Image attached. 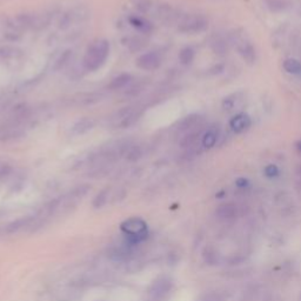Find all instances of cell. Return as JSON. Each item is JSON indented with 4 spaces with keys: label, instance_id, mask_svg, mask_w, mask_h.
I'll list each match as a JSON object with an SVG mask.
<instances>
[{
    "label": "cell",
    "instance_id": "cell-1",
    "mask_svg": "<svg viewBox=\"0 0 301 301\" xmlns=\"http://www.w3.org/2000/svg\"><path fill=\"white\" fill-rule=\"evenodd\" d=\"M110 54V42L101 39L93 42L84 57V67L87 71H97L105 64Z\"/></svg>",
    "mask_w": 301,
    "mask_h": 301
},
{
    "label": "cell",
    "instance_id": "cell-2",
    "mask_svg": "<svg viewBox=\"0 0 301 301\" xmlns=\"http://www.w3.org/2000/svg\"><path fill=\"white\" fill-rule=\"evenodd\" d=\"M122 231L127 233L131 241L139 242L146 238V224L139 218H132L121 225Z\"/></svg>",
    "mask_w": 301,
    "mask_h": 301
},
{
    "label": "cell",
    "instance_id": "cell-3",
    "mask_svg": "<svg viewBox=\"0 0 301 301\" xmlns=\"http://www.w3.org/2000/svg\"><path fill=\"white\" fill-rule=\"evenodd\" d=\"M207 20L200 15H192V17L186 18L180 25V31L185 33H199L201 31L206 30L207 27Z\"/></svg>",
    "mask_w": 301,
    "mask_h": 301
},
{
    "label": "cell",
    "instance_id": "cell-4",
    "mask_svg": "<svg viewBox=\"0 0 301 301\" xmlns=\"http://www.w3.org/2000/svg\"><path fill=\"white\" fill-rule=\"evenodd\" d=\"M137 66L144 71H154L160 66L161 57L156 52H147L137 59Z\"/></svg>",
    "mask_w": 301,
    "mask_h": 301
},
{
    "label": "cell",
    "instance_id": "cell-5",
    "mask_svg": "<svg viewBox=\"0 0 301 301\" xmlns=\"http://www.w3.org/2000/svg\"><path fill=\"white\" fill-rule=\"evenodd\" d=\"M235 41L236 48H238L242 59L246 60L248 64H253L256 61V50H254L251 42L244 39V37H236Z\"/></svg>",
    "mask_w": 301,
    "mask_h": 301
},
{
    "label": "cell",
    "instance_id": "cell-6",
    "mask_svg": "<svg viewBox=\"0 0 301 301\" xmlns=\"http://www.w3.org/2000/svg\"><path fill=\"white\" fill-rule=\"evenodd\" d=\"M251 124L252 120L250 115L245 114V113H239V114L233 116L231 121H229V126L235 133H242V132L247 131L251 127Z\"/></svg>",
    "mask_w": 301,
    "mask_h": 301
},
{
    "label": "cell",
    "instance_id": "cell-7",
    "mask_svg": "<svg viewBox=\"0 0 301 301\" xmlns=\"http://www.w3.org/2000/svg\"><path fill=\"white\" fill-rule=\"evenodd\" d=\"M119 119H120V122H119V126L120 127H130L139 120L141 112L139 110H133L132 107H128V109H125L119 112Z\"/></svg>",
    "mask_w": 301,
    "mask_h": 301
},
{
    "label": "cell",
    "instance_id": "cell-8",
    "mask_svg": "<svg viewBox=\"0 0 301 301\" xmlns=\"http://www.w3.org/2000/svg\"><path fill=\"white\" fill-rule=\"evenodd\" d=\"M96 125V121L92 118H84L78 122H75L72 127V133L73 134H84L86 132L91 131L92 128Z\"/></svg>",
    "mask_w": 301,
    "mask_h": 301
},
{
    "label": "cell",
    "instance_id": "cell-9",
    "mask_svg": "<svg viewBox=\"0 0 301 301\" xmlns=\"http://www.w3.org/2000/svg\"><path fill=\"white\" fill-rule=\"evenodd\" d=\"M132 80V76L128 73H122V75L115 76L112 81L110 82V85L107 87L110 88L111 91H118L124 88L126 85H128Z\"/></svg>",
    "mask_w": 301,
    "mask_h": 301
},
{
    "label": "cell",
    "instance_id": "cell-10",
    "mask_svg": "<svg viewBox=\"0 0 301 301\" xmlns=\"http://www.w3.org/2000/svg\"><path fill=\"white\" fill-rule=\"evenodd\" d=\"M217 216L221 220H231L236 216V206L232 204L221 205L217 210Z\"/></svg>",
    "mask_w": 301,
    "mask_h": 301
},
{
    "label": "cell",
    "instance_id": "cell-11",
    "mask_svg": "<svg viewBox=\"0 0 301 301\" xmlns=\"http://www.w3.org/2000/svg\"><path fill=\"white\" fill-rule=\"evenodd\" d=\"M170 287H171L170 281H166L165 279L164 280L156 282V284L154 285V290H153V292H152L153 300L158 301V300L162 299L165 294L170 291Z\"/></svg>",
    "mask_w": 301,
    "mask_h": 301
},
{
    "label": "cell",
    "instance_id": "cell-12",
    "mask_svg": "<svg viewBox=\"0 0 301 301\" xmlns=\"http://www.w3.org/2000/svg\"><path fill=\"white\" fill-rule=\"evenodd\" d=\"M218 138H219V132L217 128H210L206 133L202 136V146L205 149H212L217 144Z\"/></svg>",
    "mask_w": 301,
    "mask_h": 301
},
{
    "label": "cell",
    "instance_id": "cell-13",
    "mask_svg": "<svg viewBox=\"0 0 301 301\" xmlns=\"http://www.w3.org/2000/svg\"><path fill=\"white\" fill-rule=\"evenodd\" d=\"M202 120V118L198 114H191L186 118H184L183 120L179 122V130L180 131H187L191 130V128L195 127L196 125L200 124V121Z\"/></svg>",
    "mask_w": 301,
    "mask_h": 301
},
{
    "label": "cell",
    "instance_id": "cell-14",
    "mask_svg": "<svg viewBox=\"0 0 301 301\" xmlns=\"http://www.w3.org/2000/svg\"><path fill=\"white\" fill-rule=\"evenodd\" d=\"M130 24L134 27V29H137L138 31H140V32L143 33H149L152 31V25H150L149 21H146L145 19H143V18L140 17H131Z\"/></svg>",
    "mask_w": 301,
    "mask_h": 301
},
{
    "label": "cell",
    "instance_id": "cell-15",
    "mask_svg": "<svg viewBox=\"0 0 301 301\" xmlns=\"http://www.w3.org/2000/svg\"><path fill=\"white\" fill-rule=\"evenodd\" d=\"M282 67H284V70L287 73H291V75H301V63L299 60L294 59V58H288V59L284 60Z\"/></svg>",
    "mask_w": 301,
    "mask_h": 301
},
{
    "label": "cell",
    "instance_id": "cell-16",
    "mask_svg": "<svg viewBox=\"0 0 301 301\" xmlns=\"http://www.w3.org/2000/svg\"><path fill=\"white\" fill-rule=\"evenodd\" d=\"M179 59L181 61V64H184V65H188V64H191L193 59H194V50L191 47L183 48L179 53Z\"/></svg>",
    "mask_w": 301,
    "mask_h": 301
},
{
    "label": "cell",
    "instance_id": "cell-17",
    "mask_svg": "<svg viewBox=\"0 0 301 301\" xmlns=\"http://www.w3.org/2000/svg\"><path fill=\"white\" fill-rule=\"evenodd\" d=\"M141 154H143V153H141V150H140L139 146H127V147H126L125 155H126V158L128 159V160L136 161L140 158Z\"/></svg>",
    "mask_w": 301,
    "mask_h": 301
},
{
    "label": "cell",
    "instance_id": "cell-18",
    "mask_svg": "<svg viewBox=\"0 0 301 301\" xmlns=\"http://www.w3.org/2000/svg\"><path fill=\"white\" fill-rule=\"evenodd\" d=\"M212 48L218 54L227 53V42L223 38H216L212 42Z\"/></svg>",
    "mask_w": 301,
    "mask_h": 301
},
{
    "label": "cell",
    "instance_id": "cell-19",
    "mask_svg": "<svg viewBox=\"0 0 301 301\" xmlns=\"http://www.w3.org/2000/svg\"><path fill=\"white\" fill-rule=\"evenodd\" d=\"M107 196H109V191H107V189H105V191H103V192H100L99 194L97 195V198L94 199L93 205L96 206V207H101V206L106 204Z\"/></svg>",
    "mask_w": 301,
    "mask_h": 301
},
{
    "label": "cell",
    "instance_id": "cell-20",
    "mask_svg": "<svg viewBox=\"0 0 301 301\" xmlns=\"http://www.w3.org/2000/svg\"><path fill=\"white\" fill-rule=\"evenodd\" d=\"M236 97H238V94H232V96L225 98V99H224V103H223L224 110H226V111L232 110L233 107L235 106Z\"/></svg>",
    "mask_w": 301,
    "mask_h": 301
},
{
    "label": "cell",
    "instance_id": "cell-21",
    "mask_svg": "<svg viewBox=\"0 0 301 301\" xmlns=\"http://www.w3.org/2000/svg\"><path fill=\"white\" fill-rule=\"evenodd\" d=\"M279 174V168L275 165H267L265 167V176L268 178H275Z\"/></svg>",
    "mask_w": 301,
    "mask_h": 301
},
{
    "label": "cell",
    "instance_id": "cell-22",
    "mask_svg": "<svg viewBox=\"0 0 301 301\" xmlns=\"http://www.w3.org/2000/svg\"><path fill=\"white\" fill-rule=\"evenodd\" d=\"M137 7L139 8L140 11L146 12L150 7V0H138L137 2Z\"/></svg>",
    "mask_w": 301,
    "mask_h": 301
},
{
    "label": "cell",
    "instance_id": "cell-23",
    "mask_svg": "<svg viewBox=\"0 0 301 301\" xmlns=\"http://www.w3.org/2000/svg\"><path fill=\"white\" fill-rule=\"evenodd\" d=\"M204 301H223V298L219 294H210L205 298Z\"/></svg>",
    "mask_w": 301,
    "mask_h": 301
},
{
    "label": "cell",
    "instance_id": "cell-24",
    "mask_svg": "<svg viewBox=\"0 0 301 301\" xmlns=\"http://www.w3.org/2000/svg\"><path fill=\"white\" fill-rule=\"evenodd\" d=\"M236 185L239 187H246L248 185V180L245 179V178H239V179L236 180Z\"/></svg>",
    "mask_w": 301,
    "mask_h": 301
},
{
    "label": "cell",
    "instance_id": "cell-25",
    "mask_svg": "<svg viewBox=\"0 0 301 301\" xmlns=\"http://www.w3.org/2000/svg\"><path fill=\"white\" fill-rule=\"evenodd\" d=\"M297 149H298V150H300L301 152V141H298L297 143Z\"/></svg>",
    "mask_w": 301,
    "mask_h": 301
},
{
    "label": "cell",
    "instance_id": "cell-26",
    "mask_svg": "<svg viewBox=\"0 0 301 301\" xmlns=\"http://www.w3.org/2000/svg\"><path fill=\"white\" fill-rule=\"evenodd\" d=\"M298 176H299L300 178H301V166H300V168H299V171H298ZM301 180V179H300Z\"/></svg>",
    "mask_w": 301,
    "mask_h": 301
}]
</instances>
